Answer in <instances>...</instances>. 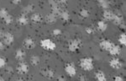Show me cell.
Returning <instances> with one entry per match:
<instances>
[{
	"instance_id": "21",
	"label": "cell",
	"mask_w": 126,
	"mask_h": 81,
	"mask_svg": "<svg viewBox=\"0 0 126 81\" xmlns=\"http://www.w3.org/2000/svg\"><path fill=\"white\" fill-rule=\"evenodd\" d=\"M108 28V25L107 23L105 21H103V20H100V21L97 22V29H98L100 31H105V30H107Z\"/></svg>"
},
{
	"instance_id": "25",
	"label": "cell",
	"mask_w": 126,
	"mask_h": 81,
	"mask_svg": "<svg viewBox=\"0 0 126 81\" xmlns=\"http://www.w3.org/2000/svg\"><path fill=\"white\" fill-rule=\"evenodd\" d=\"M89 15H90V12L86 9H82L80 11V16L82 18H83V19H87V18H88Z\"/></svg>"
},
{
	"instance_id": "28",
	"label": "cell",
	"mask_w": 126,
	"mask_h": 81,
	"mask_svg": "<svg viewBox=\"0 0 126 81\" xmlns=\"http://www.w3.org/2000/svg\"><path fill=\"white\" fill-rule=\"evenodd\" d=\"M3 21H4V23L7 24V25H10V24L13 22V17H12V16L9 14V15H8L4 19H3Z\"/></svg>"
},
{
	"instance_id": "23",
	"label": "cell",
	"mask_w": 126,
	"mask_h": 81,
	"mask_svg": "<svg viewBox=\"0 0 126 81\" xmlns=\"http://www.w3.org/2000/svg\"><path fill=\"white\" fill-rule=\"evenodd\" d=\"M98 3L100 7H102L104 9H109V6H110L109 0H98Z\"/></svg>"
},
{
	"instance_id": "19",
	"label": "cell",
	"mask_w": 126,
	"mask_h": 81,
	"mask_svg": "<svg viewBox=\"0 0 126 81\" xmlns=\"http://www.w3.org/2000/svg\"><path fill=\"white\" fill-rule=\"evenodd\" d=\"M34 6L33 4H29V5H27L26 7H24V8L23 11H22V15H27L28 14L32 13V12L34 11Z\"/></svg>"
},
{
	"instance_id": "3",
	"label": "cell",
	"mask_w": 126,
	"mask_h": 81,
	"mask_svg": "<svg viewBox=\"0 0 126 81\" xmlns=\"http://www.w3.org/2000/svg\"><path fill=\"white\" fill-rule=\"evenodd\" d=\"M40 46H42L43 49L46 50V51H54L56 47V43L50 39L42 40L41 42H40Z\"/></svg>"
},
{
	"instance_id": "11",
	"label": "cell",
	"mask_w": 126,
	"mask_h": 81,
	"mask_svg": "<svg viewBox=\"0 0 126 81\" xmlns=\"http://www.w3.org/2000/svg\"><path fill=\"white\" fill-rule=\"evenodd\" d=\"M41 74L44 77L47 79H52L55 76V72L50 68H44L41 71Z\"/></svg>"
},
{
	"instance_id": "24",
	"label": "cell",
	"mask_w": 126,
	"mask_h": 81,
	"mask_svg": "<svg viewBox=\"0 0 126 81\" xmlns=\"http://www.w3.org/2000/svg\"><path fill=\"white\" fill-rule=\"evenodd\" d=\"M40 60L39 57L36 56V55H34L31 57V58H30V63H31L33 66H36L40 63Z\"/></svg>"
},
{
	"instance_id": "31",
	"label": "cell",
	"mask_w": 126,
	"mask_h": 81,
	"mask_svg": "<svg viewBox=\"0 0 126 81\" xmlns=\"http://www.w3.org/2000/svg\"><path fill=\"white\" fill-rule=\"evenodd\" d=\"M49 4L50 5V7H52V6L57 5L58 2H57V0H49Z\"/></svg>"
},
{
	"instance_id": "22",
	"label": "cell",
	"mask_w": 126,
	"mask_h": 81,
	"mask_svg": "<svg viewBox=\"0 0 126 81\" xmlns=\"http://www.w3.org/2000/svg\"><path fill=\"white\" fill-rule=\"evenodd\" d=\"M31 20L34 23H40L42 21V17L40 14L34 13L31 15Z\"/></svg>"
},
{
	"instance_id": "26",
	"label": "cell",
	"mask_w": 126,
	"mask_h": 81,
	"mask_svg": "<svg viewBox=\"0 0 126 81\" xmlns=\"http://www.w3.org/2000/svg\"><path fill=\"white\" fill-rule=\"evenodd\" d=\"M119 41L121 45L123 46H125L126 44V36L125 33H122L120 34V36H119Z\"/></svg>"
},
{
	"instance_id": "20",
	"label": "cell",
	"mask_w": 126,
	"mask_h": 81,
	"mask_svg": "<svg viewBox=\"0 0 126 81\" xmlns=\"http://www.w3.org/2000/svg\"><path fill=\"white\" fill-rule=\"evenodd\" d=\"M95 79L98 81H105L106 80V76H105L104 73H103V71L99 70L95 74Z\"/></svg>"
},
{
	"instance_id": "9",
	"label": "cell",
	"mask_w": 126,
	"mask_h": 81,
	"mask_svg": "<svg viewBox=\"0 0 126 81\" xmlns=\"http://www.w3.org/2000/svg\"><path fill=\"white\" fill-rule=\"evenodd\" d=\"M120 47H119V46H117V45H115V44H112L111 46H110V48L109 49V53H110V55L112 56H117V55H119V53H120Z\"/></svg>"
},
{
	"instance_id": "32",
	"label": "cell",
	"mask_w": 126,
	"mask_h": 81,
	"mask_svg": "<svg viewBox=\"0 0 126 81\" xmlns=\"http://www.w3.org/2000/svg\"><path fill=\"white\" fill-rule=\"evenodd\" d=\"M57 2H58V4L60 6L66 5L67 3V0H57Z\"/></svg>"
},
{
	"instance_id": "27",
	"label": "cell",
	"mask_w": 126,
	"mask_h": 81,
	"mask_svg": "<svg viewBox=\"0 0 126 81\" xmlns=\"http://www.w3.org/2000/svg\"><path fill=\"white\" fill-rule=\"evenodd\" d=\"M8 15H9V11L7 9H4V8L0 9V18H2L3 20Z\"/></svg>"
},
{
	"instance_id": "36",
	"label": "cell",
	"mask_w": 126,
	"mask_h": 81,
	"mask_svg": "<svg viewBox=\"0 0 126 81\" xmlns=\"http://www.w3.org/2000/svg\"><path fill=\"white\" fill-rule=\"evenodd\" d=\"M3 48H4V43L3 40H0V51L3 50Z\"/></svg>"
},
{
	"instance_id": "14",
	"label": "cell",
	"mask_w": 126,
	"mask_h": 81,
	"mask_svg": "<svg viewBox=\"0 0 126 81\" xmlns=\"http://www.w3.org/2000/svg\"><path fill=\"white\" fill-rule=\"evenodd\" d=\"M56 20H57V17H56V15H53L52 13L49 14L46 16V18H45V20H46V23L48 24H54L56 23Z\"/></svg>"
},
{
	"instance_id": "4",
	"label": "cell",
	"mask_w": 126,
	"mask_h": 81,
	"mask_svg": "<svg viewBox=\"0 0 126 81\" xmlns=\"http://www.w3.org/2000/svg\"><path fill=\"white\" fill-rule=\"evenodd\" d=\"M23 45L26 49L32 50L35 47V40L31 37H27L24 40Z\"/></svg>"
},
{
	"instance_id": "29",
	"label": "cell",
	"mask_w": 126,
	"mask_h": 81,
	"mask_svg": "<svg viewBox=\"0 0 126 81\" xmlns=\"http://www.w3.org/2000/svg\"><path fill=\"white\" fill-rule=\"evenodd\" d=\"M52 35L54 36H59L62 35V30L60 29H54L52 30Z\"/></svg>"
},
{
	"instance_id": "30",
	"label": "cell",
	"mask_w": 126,
	"mask_h": 81,
	"mask_svg": "<svg viewBox=\"0 0 126 81\" xmlns=\"http://www.w3.org/2000/svg\"><path fill=\"white\" fill-rule=\"evenodd\" d=\"M6 65V60L5 58H2V57H0V68H3Z\"/></svg>"
},
{
	"instance_id": "1",
	"label": "cell",
	"mask_w": 126,
	"mask_h": 81,
	"mask_svg": "<svg viewBox=\"0 0 126 81\" xmlns=\"http://www.w3.org/2000/svg\"><path fill=\"white\" fill-rule=\"evenodd\" d=\"M81 68L84 71H91L93 69L94 65H93V60L91 58H83L80 59L79 62Z\"/></svg>"
},
{
	"instance_id": "37",
	"label": "cell",
	"mask_w": 126,
	"mask_h": 81,
	"mask_svg": "<svg viewBox=\"0 0 126 81\" xmlns=\"http://www.w3.org/2000/svg\"><path fill=\"white\" fill-rule=\"evenodd\" d=\"M4 33H5V32L3 31V30H0V39H3V36H4Z\"/></svg>"
},
{
	"instance_id": "41",
	"label": "cell",
	"mask_w": 126,
	"mask_h": 81,
	"mask_svg": "<svg viewBox=\"0 0 126 81\" xmlns=\"http://www.w3.org/2000/svg\"><path fill=\"white\" fill-rule=\"evenodd\" d=\"M0 80H4V79L2 78V77H0Z\"/></svg>"
},
{
	"instance_id": "2",
	"label": "cell",
	"mask_w": 126,
	"mask_h": 81,
	"mask_svg": "<svg viewBox=\"0 0 126 81\" xmlns=\"http://www.w3.org/2000/svg\"><path fill=\"white\" fill-rule=\"evenodd\" d=\"M82 46V40L79 38H75L68 43V50L72 52H77Z\"/></svg>"
},
{
	"instance_id": "17",
	"label": "cell",
	"mask_w": 126,
	"mask_h": 81,
	"mask_svg": "<svg viewBox=\"0 0 126 81\" xmlns=\"http://www.w3.org/2000/svg\"><path fill=\"white\" fill-rule=\"evenodd\" d=\"M25 57V52L22 49H18L15 52V58L19 61H22Z\"/></svg>"
},
{
	"instance_id": "8",
	"label": "cell",
	"mask_w": 126,
	"mask_h": 81,
	"mask_svg": "<svg viewBox=\"0 0 126 81\" xmlns=\"http://www.w3.org/2000/svg\"><path fill=\"white\" fill-rule=\"evenodd\" d=\"M109 65H110L111 68H113V69H119V68H121V67H122V62L119 58H112L110 60Z\"/></svg>"
},
{
	"instance_id": "35",
	"label": "cell",
	"mask_w": 126,
	"mask_h": 81,
	"mask_svg": "<svg viewBox=\"0 0 126 81\" xmlns=\"http://www.w3.org/2000/svg\"><path fill=\"white\" fill-rule=\"evenodd\" d=\"M12 3H13L14 4L18 5V4H19V3H21V0H12Z\"/></svg>"
},
{
	"instance_id": "38",
	"label": "cell",
	"mask_w": 126,
	"mask_h": 81,
	"mask_svg": "<svg viewBox=\"0 0 126 81\" xmlns=\"http://www.w3.org/2000/svg\"><path fill=\"white\" fill-rule=\"evenodd\" d=\"M11 71H12L11 67H7V68H6V72L7 73H9V72H11Z\"/></svg>"
},
{
	"instance_id": "15",
	"label": "cell",
	"mask_w": 126,
	"mask_h": 81,
	"mask_svg": "<svg viewBox=\"0 0 126 81\" xmlns=\"http://www.w3.org/2000/svg\"><path fill=\"white\" fill-rule=\"evenodd\" d=\"M59 17L62 19L63 21H68L69 20H70V14H69V12L66 9H62V12H61V15Z\"/></svg>"
},
{
	"instance_id": "6",
	"label": "cell",
	"mask_w": 126,
	"mask_h": 81,
	"mask_svg": "<svg viewBox=\"0 0 126 81\" xmlns=\"http://www.w3.org/2000/svg\"><path fill=\"white\" fill-rule=\"evenodd\" d=\"M65 71L67 74V75L70 77H74L77 74V69L76 67L73 65L72 63H67L65 66Z\"/></svg>"
},
{
	"instance_id": "16",
	"label": "cell",
	"mask_w": 126,
	"mask_h": 81,
	"mask_svg": "<svg viewBox=\"0 0 126 81\" xmlns=\"http://www.w3.org/2000/svg\"><path fill=\"white\" fill-rule=\"evenodd\" d=\"M17 21H18V23H19V25H26L28 24V22H29V20H28V17L25 15H21L19 18H18Z\"/></svg>"
},
{
	"instance_id": "33",
	"label": "cell",
	"mask_w": 126,
	"mask_h": 81,
	"mask_svg": "<svg viewBox=\"0 0 126 81\" xmlns=\"http://www.w3.org/2000/svg\"><path fill=\"white\" fill-rule=\"evenodd\" d=\"M86 32L87 34H89V35H90V34H92L93 32V29L92 27H87L86 28Z\"/></svg>"
},
{
	"instance_id": "10",
	"label": "cell",
	"mask_w": 126,
	"mask_h": 81,
	"mask_svg": "<svg viewBox=\"0 0 126 81\" xmlns=\"http://www.w3.org/2000/svg\"><path fill=\"white\" fill-rule=\"evenodd\" d=\"M112 44H113V42H111L109 40H101V42L99 43V46H100L101 49H103L104 51H109Z\"/></svg>"
},
{
	"instance_id": "5",
	"label": "cell",
	"mask_w": 126,
	"mask_h": 81,
	"mask_svg": "<svg viewBox=\"0 0 126 81\" xmlns=\"http://www.w3.org/2000/svg\"><path fill=\"white\" fill-rule=\"evenodd\" d=\"M15 40V37H14V35L11 33V32H5L4 36L3 37V41L4 43V45L6 46H10Z\"/></svg>"
},
{
	"instance_id": "12",
	"label": "cell",
	"mask_w": 126,
	"mask_h": 81,
	"mask_svg": "<svg viewBox=\"0 0 126 81\" xmlns=\"http://www.w3.org/2000/svg\"><path fill=\"white\" fill-rule=\"evenodd\" d=\"M113 23L116 25H121L123 24V17L120 15H118V14H113V17L112 20Z\"/></svg>"
},
{
	"instance_id": "7",
	"label": "cell",
	"mask_w": 126,
	"mask_h": 81,
	"mask_svg": "<svg viewBox=\"0 0 126 81\" xmlns=\"http://www.w3.org/2000/svg\"><path fill=\"white\" fill-rule=\"evenodd\" d=\"M17 72L19 74H26L29 72V66L26 62H21L17 66Z\"/></svg>"
},
{
	"instance_id": "39",
	"label": "cell",
	"mask_w": 126,
	"mask_h": 81,
	"mask_svg": "<svg viewBox=\"0 0 126 81\" xmlns=\"http://www.w3.org/2000/svg\"><path fill=\"white\" fill-rule=\"evenodd\" d=\"M79 80H86L87 79H86V77H84V76H80L79 77Z\"/></svg>"
},
{
	"instance_id": "18",
	"label": "cell",
	"mask_w": 126,
	"mask_h": 81,
	"mask_svg": "<svg viewBox=\"0 0 126 81\" xmlns=\"http://www.w3.org/2000/svg\"><path fill=\"white\" fill-rule=\"evenodd\" d=\"M61 12H62V9H61V6L59 4L52 6V7H51V13L53 14V15H56L57 18L60 16Z\"/></svg>"
},
{
	"instance_id": "34",
	"label": "cell",
	"mask_w": 126,
	"mask_h": 81,
	"mask_svg": "<svg viewBox=\"0 0 126 81\" xmlns=\"http://www.w3.org/2000/svg\"><path fill=\"white\" fill-rule=\"evenodd\" d=\"M113 80H114L115 81H123L124 78L121 76H115L114 78H113Z\"/></svg>"
},
{
	"instance_id": "40",
	"label": "cell",
	"mask_w": 126,
	"mask_h": 81,
	"mask_svg": "<svg viewBox=\"0 0 126 81\" xmlns=\"http://www.w3.org/2000/svg\"><path fill=\"white\" fill-rule=\"evenodd\" d=\"M57 80H65V79L63 78V77H59Z\"/></svg>"
},
{
	"instance_id": "13",
	"label": "cell",
	"mask_w": 126,
	"mask_h": 81,
	"mask_svg": "<svg viewBox=\"0 0 126 81\" xmlns=\"http://www.w3.org/2000/svg\"><path fill=\"white\" fill-rule=\"evenodd\" d=\"M113 14L112 11L109 9H104V11H103V19L105 20H108V21H112V20H113Z\"/></svg>"
}]
</instances>
